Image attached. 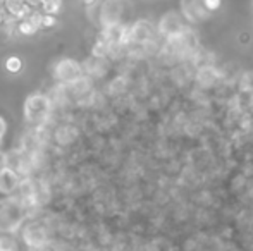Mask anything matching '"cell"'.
Masks as SVG:
<instances>
[{
	"label": "cell",
	"mask_w": 253,
	"mask_h": 251,
	"mask_svg": "<svg viewBox=\"0 0 253 251\" xmlns=\"http://www.w3.org/2000/svg\"><path fill=\"white\" fill-rule=\"evenodd\" d=\"M52 114V98L43 93H33L24 100V119L31 126H43Z\"/></svg>",
	"instance_id": "1"
},
{
	"label": "cell",
	"mask_w": 253,
	"mask_h": 251,
	"mask_svg": "<svg viewBox=\"0 0 253 251\" xmlns=\"http://www.w3.org/2000/svg\"><path fill=\"white\" fill-rule=\"evenodd\" d=\"M24 215L26 208L18 198H9V200L0 201V229L16 231L21 226Z\"/></svg>",
	"instance_id": "2"
},
{
	"label": "cell",
	"mask_w": 253,
	"mask_h": 251,
	"mask_svg": "<svg viewBox=\"0 0 253 251\" xmlns=\"http://www.w3.org/2000/svg\"><path fill=\"white\" fill-rule=\"evenodd\" d=\"M54 77L62 84H73L79 77H83V69L73 58H62V60L55 66Z\"/></svg>",
	"instance_id": "3"
},
{
	"label": "cell",
	"mask_w": 253,
	"mask_h": 251,
	"mask_svg": "<svg viewBox=\"0 0 253 251\" xmlns=\"http://www.w3.org/2000/svg\"><path fill=\"white\" fill-rule=\"evenodd\" d=\"M21 184V175L14 171V169H5L2 174H0V193L9 194L12 191H16Z\"/></svg>",
	"instance_id": "4"
},
{
	"label": "cell",
	"mask_w": 253,
	"mask_h": 251,
	"mask_svg": "<svg viewBox=\"0 0 253 251\" xmlns=\"http://www.w3.org/2000/svg\"><path fill=\"white\" fill-rule=\"evenodd\" d=\"M154 29H152V24L147 21H138L135 26H131V37L133 41H139V43H145V41L150 40Z\"/></svg>",
	"instance_id": "5"
},
{
	"label": "cell",
	"mask_w": 253,
	"mask_h": 251,
	"mask_svg": "<svg viewBox=\"0 0 253 251\" xmlns=\"http://www.w3.org/2000/svg\"><path fill=\"white\" fill-rule=\"evenodd\" d=\"M24 239L26 243L30 244V246H41L45 243V232L43 229H38V227H30V229H26L24 232Z\"/></svg>",
	"instance_id": "6"
},
{
	"label": "cell",
	"mask_w": 253,
	"mask_h": 251,
	"mask_svg": "<svg viewBox=\"0 0 253 251\" xmlns=\"http://www.w3.org/2000/svg\"><path fill=\"white\" fill-rule=\"evenodd\" d=\"M60 7H62L60 0H41V11H43V14L55 16L60 11Z\"/></svg>",
	"instance_id": "7"
},
{
	"label": "cell",
	"mask_w": 253,
	"mask_h": 251,
	"mask_svg": "<svg viewBox=\"0 0 253 251\" xmlns=\"http://www.w3.org/2000/svg\"><path fill=\"white\" fill-rule=\"evenodd\" d=\"M18 31L24 37H33L35 33L38 31V28L30 21V19H22V21L18 22Z\"/></svg>",
	"instance_id": "8"
},
{
	"label": "cell",
	"mask_w": 253,
	"mask_h": 251,
	"mask_svg": "<svg viewBox=\"0 0 253 251\" xmlns=\"http://www.w3.org/2000/svg\"><path fill=\"white\" fill-rule=\"evenodd\" d=\"M5 69L12 74L19 73V71L22 69V60L19 57H16V55H11V57L5 60Z\"/></svg>",
	"instance_id": "9"
},
{
	"label": "cell",
	"mask_w": 253,
	"mask_h": 251,
	"mask_svg": "<svg viewBox=\"0 0 253 251\" xmlns=\"http://www.w3.org/2000/svg\"><path fill=\"white\" fill-rule=\"evenodd\" d=\"M0 251H18V246L11 237L2 236L0 237Z\"/></svg>",
	"instance_id": "10"
},
{
	"label": "cell",
	"mask_w": 253,
	"mask_h": 251,
	"mask_svg": "<svg viewBox=\"0 0 253 251\" xmlns=\"http://www.w3.org/2000/svg\"><path fill=\"white\" fill-rule=\"evenodd\" d=\"M220 0H203V5H205L207 11H217L220 7Z\"/></svg>",
	"instance_id": "11"
},
{
	"label": "cell",
	"mask_w": 253,
	"mask_h": 251,
	"mask_svg": "<svg viewBox=\"0 0 253 251\" xmlns=\"http://www.w3.org/2000/svg\"><path fill=\"white\" fill-rule=\"evenodd\" d=\"M55 18L50 14H43V22H41V28H52V26H55Z\"/></svg>",
	"instance_id": "12"
},
{
	"label": "cell",
	"mask_w": 253,
	"mask_h": 251,
	"mask_svg": "<svg viewBox=\"0 0 253 251\" xmlns=\"http://www.w3.org/2000/svg\"><path fill=\"white\" fill-rule=\"evenodd\" d=\"M5 169H9V158L5 153L0 152V174L5 171Z\"/></svg>",
	"instance_id": "13"
},
{
	"label": "cell",
	"mask_w": 253,
	"mask_h": 251,
	"mask_svg": "<svg viewBox=\"0 0 253 251\" xmlns=\"http://www.w3.org/2000/svg\"><path fill=\"white\" fill-rule=\"evenodd\" d=\"M5 133H7V124H5V120L2 119V117H0V138H2Z\"/></svg>",
	"instance_id": "14"
},
{
	"label": "cell",
	"mask_w": 253,
	"mask_h": 251,
	"mask_svg": "<svg viewBox=\"0 0 253 251\" xmlns=\"http://www.w3.org/2000/svg\"><path fill=\"white\" fill-rule=\"evenodd\" d=\"M83 4L86 5V7H92V5L97 4V0H83Z\"/></svg>",
	"instance_id": "15"
},
{
	"label": "cell",
	"mask_w": 253,
	"mask_h": 251,
	"mask_svg": "<svg viewBox=\"0 0 253 251\" xmlns=\"http://www.w3.org/2000/svg\"><path fill=\"white\" fill-rule=\"evenodd\" d=\"M0 143H2V138H0Z\"/></svg>",
	"instance_id": "16"
}]
</instances>
